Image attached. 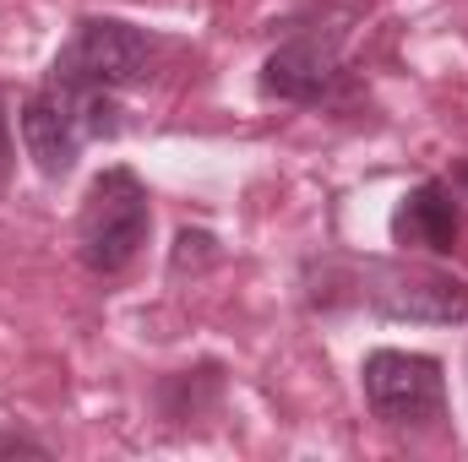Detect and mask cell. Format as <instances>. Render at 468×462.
Here are the masks:
<instances>
[{
  "label": "cell",
  "instance_id": "obj_4",
  "mask_svg": "<svg viewBox=\"0 0 468 462\" xmlns=\"http://www.w3.org/2000/svg\"><path fill=\"white\" fill-rule=\"evenodd\" d=\"M153 60H158V44L142 27H131L120 16H82L77 33L66 38V49L55 55L49 82L71 88V93H115V88L147 82Z\"/></svg>",
  "mask_w": 468,
  "mask_h": 462
},
{
  "label": "cell",
  "instance_id": "obj_5",
  "mask_svg": "<svg viewBox=\"0 0 468 462\" xmlns=\"http://www.w3.org/2000/svg\"><path fill=\"white\" fill-rule=\"evenodd\" d=\"M344 27H294L267 60H261V99L272 104H300V110H322L338 99V88H349V66L338 55Z\"/></svg>",
  "mask_w": 468,
  "mask_h": 462
},
{
  "label": "cell",
  "instance_id": "obj_3",
  "mask_svg": "<svg viewBox=\"0 0 468 462\" xmlns=\"http://www.w3.org/2000/svg\"><path fill=\"white\" fill-rule=\"evenodd\" d=\"M359 392L376 425L387 430H441L447 419V375L441 359L409 353V348H376L359 364Z\"/></svg>",
  "mask_w": 468,
  "mask_h": 462
},
{
  "label": "cell",
  "instance_id": "obj_8",
  "mask_svg": "<svg viewBox=\"0 0 468 462\" xmlns=\"http://www.w3.org/2000/svg\"><path fill=\"white\" fill-rule=\"evenodd\" d=\"M11 163H16V147H11V115H5V99H0V191L11 180Z\"/></svg>",
  "mask_w": 468,
  "mask_h": 462
},
{
  "label": "cell",
  "instance_id": "obj_9",
  "mask_svg": "<svg viewBox=\"0 0 468 462\" xmlns=\"http://www.w3.org/2000/svg\"><path fill=\"white\" fill-rule=\"evenodd\" d=\"M5 452H27V457H49V446H38V441H27V436H0V457Z\"/></svg>",
  "mask_w": 468,
  "mask_h": 462
},
{
  "label": "cell",
  "instance_id": "obj_2",
  "mask_svg": "<svg viewBox=\"0 0 468 462\" xmlns=\"http://www.w3.org/2000/svg\"><path fill=\"white\" fill-rule=\"evenodd\" d=\"M147 229H153V196H147V185L131 169L115 163L82 196V213H77V256H82L88 272L115 278V272H125L142 256Z\"/></svg>",
  "mask_w": 468,
  "mask_h": 462
},
{
  "label": "cell",
  "instance_id": "obj_10",
  "mask_svg": "<svg viewBox=\"0 0 468 462\" xmlns=\"http://www.w3.org/2000/svg\"><path fill=\"white\" fill-rule=\"evenodd\" d=\"M452 191H463V196H468V158L452 169Z\"/></svg>",
  "mask_w": 468,
  "mask_h": 462
},
{
  "label": "cell",
  "instance_id": "obj_1",
  "mask_svg": "<svg viewBox=\"0 0 468 462\" xmlns=\"http://www.w3.org/2000/svg\"><path fill=\"white\" fill-rule=\"evenodd\" d=\"M305 299L316 310L365 305L392 321L420 327H458L468 321V283L452 272L420 267V261H359V256H327L305 267Z\"/></svg>",
  "mask_w": 468,
  "mask_h": 462
},
{
  "label": "cell",
  "instance_id": "obj_6",
  "mask_svg": "<svg viewBox=\"0 0 468 462\" xmlns=\"http://www.w3.org/2000/svg\"><path fill=\"white\" fill-rule=\"evenodd\" d=\"M82 142H88V131H82V120H77L71 99L60 88L44 82L38 93L22 99V147H27V158L44 180H66L77 169Z\"/></svg>",
  "mask_w": 468,
  "mask_h": 462
},
{
  "label": "cell",
  "instance_id": "obj_7",
  "mask_svg": "<svg viewBox=\"0 0 468 462\" xmlns=\"http://www.w3.org/2000/svg\"><path fill=\"white\" fill-rule=\"evenodd\" d=\"M458 234H463L458 191L447 180H420L392 213V245H403V250L447 256V250H458Z\"/></svg>",
  "mask_w": 468,
  "mask_h": 462
}]
</instances>
